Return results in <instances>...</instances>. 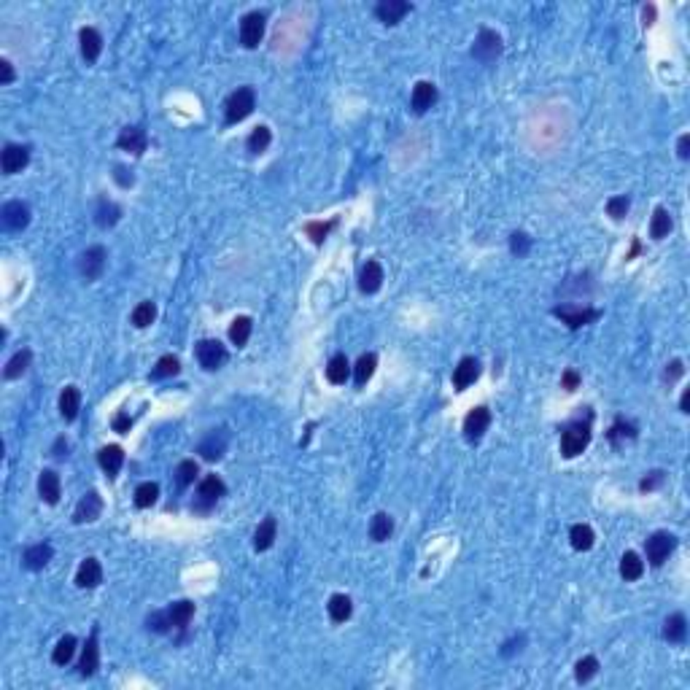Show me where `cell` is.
I'll use <instances>...</instances> for the list:
<instances>
[{
	"mask_svg": "<svg viewBox=\"0 0 690 690\" xmlns=\"http://www.w3.org/2000/svg\"><path fill=\"white\" fill-rule=\"evenodd\" d=\"M628 208H631V200L626 197V195H620V197H612L610 202H607V213L612 216V219H623L626 213H628Z\"/></svg>",
	"mask_w": 690,
	"mask_h": 690,
	"instance_id": "obj_50",
	"label": "cell"
},
{
	"mask_svg": "<svg viewBox=\"0 0 690 690\" xmlns=\"http://www.w3.org/2000/svg\"><path fill=\"white\" fill-rule=\"evenodd\" d=\"M669 232H671V216H669V211H666V208H658V211L653 213L650 235H653L655 240H664Z\"/></svg>",
	"mask_w": 690,
	"mask_h": 690,
	"instance_id": "obj_42",
	"label": "cell"
},
{
	"mask_svg": "<svg viewBox=\"0 0 690 690\" xmlns=\"http://www.w3.org/2000/svg\"><path fill=\"white\" fill-rule=\"evenodd\" d=\"M553 316L564 321L569 329H580V326L596 321L601 313L593 308H580V305H558V308H553Z\"/></svg>",
	"mask_w": 690,
	"mask_h": 690,
	"instance_id": "obj_8",
	"label": "cell"
},
{
	"mask_svg": "<svg viewBox=\"0 0 690 690\" xmlns=\"http://www.w3.org/2000/svg\"><path fill=\"white\" fill-rule=\"evenodd\" d=\"M251 319L248 316H238V319L232 321V326H229V340L232 345H238V348H243L248 343V337H251Z\"/></svg>",
	"mask_w": 690,
	"mask_h": 690,
	"instance_id": "obj_40",
	"label": "cell"
},
{
	"mask_svg": "<svg viewBox=\"0 0 690 690\" xmlns=\"http://www.w3.org/2000/svg\"><path fill=\"white\" fill-rule=\"evenodd\" d=\"M197 475H200L197 461H192V459L181 461V464L175 467V483H178V488H189V486L197 480Z\"/></svg>",
	"mask_w": 690,
	"mask_h": 690,
	"instance_id": "obj_41",
	"label": "cell"
},
{
	"mask_svg": "<svg viewBox=\"0 0 690 690\" xmlns=\"http://www.w3.org/2000/svg\"><path fill=\"white\" fill-rule=\"evenodd\" d=\"M391 531H394V520L389 513H378V515L372 518L370 523V537L375 542H386L389 537H391Z\"/></svg>",
	"mask_w": 690,
	"mask_h": 690,
	"instance_id": "obj_35",
	"label": "cell"
},
{
	"mask_svg": "<svg viewBox=\"0 0 690 690\" xmlns=\"http://www.w3.org/2000/svg\"><path fill=\"white\" fill-rule=\"evenodd\" d=\"M477 378H480V362H477L475 356H467V359H461L459 367L453 370V386H456L459 391H464V389H469Z\"/></svg>",
	"mask_w": 690,
	"mask_h": 690,
	"instance_id": "obj_17",
	"label": "cell"
},
{
	"mask_svg": "<svg viewBox=\"0 0 690 690\" xmlns=\"http://www.w3.org/2000/svg\"><path fill=\"white\" fill-rule=\"evenodd\" d=\"M607 437H610L615 445L620 443V440H626V437L631 440V437H637V426H634V423H626L623 418H617L615 426L610 429V434H607Z\"/></svg>",
	"mask_w": 690,
	"mask_h": 690,
	"instance_id": "obj_49",
	"label": "cell"
},
{
	"mask_svg": "<svg viewBox=\"0 0 690 690\" xmlns=\"http://www.w3.org/2000/svg\"><path fill=\"white\" fill-rule=\"evenodd\" d=\"M178 370H181V364H178V359H175V356H162V359L157 362V367L151 370V378H154V380L172 378V375H178Z\"/></svg>",
	"mask_w": 690,
	"mask_h": 690,
	"instance_id": "obj_46",
	"label": "cell"
},
{
	"mask_svg": "<svg viewBox=\"0 0 690 690\" xmlns=\"http://www.w3.org/2000/svg\"><path fill=\"white\" fill-rule=\"evenodd\" d=\"M588 443H591V421H569L564 426V434H561V453L567 459H574L588 448Z\"/></svg>",
	"mask_w": 690,
	"mask_h": 690,
	"instance_id": "obj_1",
	"label": "cell"
},
{
	"mask_svg": "<svg viewBox=\"0 0 690 690\" xmlns=\"http://www.w3.org/2000/svg\"><path fill=\"white\" fill-rule=\"evenodd\" d=\"M359 286H362V292H364V294H375V292L383 286V267H380V262L370 259V262L362 267Z\"/></svg>",
	"mask_w": 690,
	"mask_h": 690,
	"instance_id": "obj_25",
	"label": "cell"
},
{
	"mask_svg": "<svg viewBox=\"0 0 690 690\" xmlns=\"http://www.w3.org/2000/svg\"><path fill=\"white\" fill-rule=\"evenodd\" d=\"M30 359H33V351L30 348H22V351H17L8 362H6V367H3V378L6 380H14V378H19L22 372L30 367Z\"/></svg>",
	"mask_w": 690,
	"mask_h": 690,
	"instance_id": "obj_29",
	"label": "cell"
},
{
	"mask_svg": "<svg viewBox=\"0 0 690 690\" xmlns=\"http://www.w3.org/2000/svg\"><path fill=\"white\" fill-rule=\"evenodd\" d=\"M256 108V95L251 87H240L235 89L229 100H227V108H224V122L227 124H238L243 122L248 114Z\"/></svg>",
	"mask_w": 690,
	"mask_h": 690,
	"instance_id": "obj_2",
	"label": "cell"
},
{
	"mask_svg": "<svg viewBox=\"0 0 690 690\" xmlns=\"http://www.w3.org/2000/svg\"><path fill=\"white\" fill-rule=\"evenodd\" d=\"M437 103V87L432 81H418L416 89H413V98H410V105L416 114H426L432 105Z\"/></svg>",
	"mask_w": 690,
	"mask_h": 690,
	"instance_id": "obj_23",
	"label": "cell"
},
{
	"mask_svg": "<svg viewBox=\"0 0 690 690\" xmlns=\"http://www.w3.org/2000/svg\"><path fill=\"white\" fill-rule=\"evenodd\" d=\"M227 443H229V437H227V432L224 429H213L202 443H200V453H202V459H208V461H219L224 456V450H227Z\"/></svg>",
	"mask_w": 690,
	"mask_h": 690,
	"instance_id": "obj_16",
	"label": "cell"
},
{
	"mask_svg": "<svg viewBox=\"0 0 690 690\" xmlns=\"http://www.w3.org/2000/svg\"><path fill=\"white\" fill-rule=\"evenodd\" d=\"M351 375V364H348V356L345 353H335L326 364V380L335 383V386H343Z\"/></svg>",
	"mask_w": 690,
	"mask_h": 690,
	"instance_id": "obj_27",
	"label": "cell"
},
{
	"mask_svg": "<svg viewBox=\"0 0 690 690\" xmlns=\"http://www.w3.org/2000/svg\"><path fill=\"white\" fill-rule=\"evenodd\" d=\"M103 583V567L98 558H84L76 572V585L78 588H98Z\"/></svg>",
	"mask_w": 690,
	"mask_h": 690,
	"instance_id": "obj_19",
	"label": "cell"
},
{
	"mask_svg": "<svg viewBox=\"0 0 690 690\" xmlns=\"http://www.w3.org/2000/svg\"><path fill=\"white\" fill-rule=\"evenodd\" d=\"M502 54V35L493 33L488 27H483L475 38V46H472V57L480 60V62H493L496 57Z\"/></svg>",
	"mask_w": 690,
	"mask_h": 690,
	"instance_id": "obj_6",
	"label": "cell"
},
{
	"mask_svg": "<svg viewBox=\"0 0 690 690\" xmlns=\"http://www.w3.org/2000/svg\"><path fill=\"white\" fill-rule=\"evenodd\" d=\"M529 248H531V240H529L523 232H515V235L510 238V251H513L515 256H526Z\"/></svg>",
	"mask_w": 690,
	"mask_h": 690,
	"instance_id": "obj_52",
	"label": "cell"
},
{
	"mask_svg": "<svg viewBox=\"0 0 690 690\" xmlns=\"http://www.w3.org/2000/svg\"><path fill=\"white\" fill-rule=\"evenodd\" d=\"M375 367H378V356H375V353H362V359H359L356 367H353V380H356V386H364V383L372 378Z\"/></svg>",
	"mask_w": 690,
	"mask_h": 690,
	"instance_id": "obj_38",
	"label": "cell"
},
{
	"mask_svg": "<svg viewBox=\"0 0 690 690\" xmlns=\"http://www.w3.org/2000/svg\"><path fill=\"white\" fill-rule=\"evenodd\" d=\"M114 181H116V184H119V186H124V189H127V186H132V184H135V178H132V172L127 170V168H124V165H116V168H114Z\"/></svg>",
	"mask_w": 690,
	"mask_h": 690,
	"instance_id": "obj_53",
	"label": "cell"
},
{
	"mask_svg": "<svg viewBox=\"0 0 690 690\" xmlns=\"http://www.w3.org/2000/svg\"><path fill=\"white\" fill-rule=\"evenodd\" d=\"M224 491H227V486H224V480L222 477H216V475H208V477H202L200 480V486H197V496H195V502H192V507L195 510H211L219 499L224 496Z\"/></svg>",
	"mask_w": 690,
	"mask_h": 690,
	"instance_id": "obj_4",
	"label": "cell"
},
{
	"mask_svg": "<svg viewBox=\"0 0 690 690\" xmlns=\"http://www.w3.org/2000/svg\"><path fill=\"white\" fill-rule=\"evenodd\" d=\"M265 22H267L265 11H251V14L243 17V22H240V44L246 49H256L262 44V38H265Z\"/></svg>",
	"mask_w": 690,
	"mask_h": 690,
	"instance_id": "obj_5",
	"label": "cell"
},
{
	"mask_svg": "<svg viewBox=\"0 0 690 690\" xmlns=\"http://www.w3.org/2000/svg\"><path fill=\"white\" fill-rule=\"evenodd\" d=\"M561 386H564L567 391H574V389L580 386V375H577L574 370H567L564 372V378H561Z\"/></svg>",
	"mask_w": 690,
	"mask_h": 690,
	"instance_id": "obj_55",
	"label": "cell"
},
{
	"mask_svg": "<svg viewBox=\"0 0 690 690\" xmlns=\"http://www.w3.org/2000/svg\"><path fill=\"white\" fill-rule=\"evenodd\" d=\"M51 456H54V459L68 456V440H65V437H60V440L54 443V448H51Z\"/></svg>",
	"mask_w": 690,
	"mask_h": 690,
	"instance_id": "obj_58",
	"label": "cell"
},
{
	"mask_svg": "<svg viewBox=\"0 0 690 690\" xmlns=\"http://www.w3.org/2000/svg\"><path fill=\"white\" fill-rule=\"evenodd\" d=\"M51 556H54V547L49 542L30 545L25 553H22V567L30 569V572H38V569H44L49 564Z\"/></svg>",
	"mask_w": 690,
	"mask_h": 690,
	"instance_id": "obj_15",
	"label": "cell"
},
{
	"mask_svg": "<svg viewBox=\"0 0 690 690\" xmlns=\"http://www.w3.org/2000/svg\"><path fill=\"white\" fill-rule=\"evenodd\" d=\"M14 81V68H11V62L8 60H0V84L6 87V84H11Z\"/></svg>",
	"mask_w": 690,
	"mask_h": 690,
	"instance_id": "obj_57",
	"label": "cell"
},
{
	"mask_svg": "<svg viewBox=\"0 0 690 690\" xmlns=\"http://www.w3.org/2000/svg\"><path fill=\"white\" fill-rule=\"evenodd\" d=\"M168 615H170L172 628H186V626H189V620L195 617V604H192L189 599L172 601L170 610H168Z\"/></svg>",
	"mask_w": 690,
	"mask_h": 690,
	"instance_id": "obj_28",
	"label": "cell"
},
{
	"mask_svg": "<svg viewBox=\"0 0 690 690\" xmlns=\"http://www.w3.org/2000/svg\"><path fill=\"white\" fill-rule=\"evenodd\" d=\"M100 513H103V499H100L98 491H89L78 499L73 520L76 523H92V520H98L100 518Z\"/></svg>",
	"mask_w": 690,
	"mask_h": 690,
	"instance_id": "obj_13",
	"label": "cell"
},
{
	"mask_svg": "<svg viewBox=\"0 0 690 690\" xmlns=\"http://www.w3.org/2000/svg\"><path fill=\"white\" fill-rule=\"evenodd\" d=\"M197 362L205 370H219L224 362H227V348L219 340H200Z\"/></svg>",
	"mask_w": 690,
	"mask_h": 690,
	"instance_id": "obj_11",
	"label": "cell"
},
{
	"mask_svg": "<svg viewBox=\"0 0 690 690\" xmlns=\"http://www.w3.org/2000/svg\"><path fill=\"white\" fill-rule=\"evenodd\" d=\"M270 141H272L270 127L259 124V127H254V132L248 135L246 146H248V151H251V154H262V151H267V146H270Z\"/></svg>",
	"mask_w": 690,
	"mask_h": 690,
	"instance_id": "obj_37",
	"label": "cell"
},
{
	"mask_svg": "<svg viewBox=\"0 0 690 690\" xmlns=\"http://www.w3.org/2000/svg\"><path fill=\"white\" fill-rule=\"evenodd\" d=\"M159 499V486L157 483H141L138 488H135V507H141V510H146V507H151L154 502Z\"/></svg>",
	"mask_w": 690,
	"mask_h": 690,
	"instance_id": "obj_43",
	"label": "cell"
},
{
	"mask_svg": "<svg viewBox=\"0 0 690 690\" xmlns=\"http://www.w3.org/2000/svg\"><path fill=\"white\" fill-rule=\"evenodd\" d=\"M38 493L46 504H57L62 496V486H60V475L54 469H44L38 477Z\"/></svg>",
	"mask_w": 690,
	"mask_h": 690,
	"instance_id": "obj_24",
	"label": "cell"
},
{
	"mask_svg": "<svg viewBox=\"0 0 690 690\" xmlns=\"http://www.w3.org/2000/svg\"><path fill=\"white\" fill-rule=\"evenodd\" d=\"M677 154H680V159H688L690 157V135H682V138H680V143H677Z\"/></svg>",
	"mask_w": 690,
	"mask_h": 690,
	"instance_id": "obj_59",
	"label": "cell"
},
{
	"mask_svg": "<svg viewBox=\"0 0 690 690\" xmlns=\"http://www.w3.org/2000/svg\"><path fill=\"white\" fill-rule=\"evenodd\" d=\"M78 41H81V57L87 62H98L100 51H103V35L95 27H81Z\"/></svg>",
	"mask_w": 690,
	"mask_h": 690,
	"instance_id": "obj_21",
	"label": "cell"
},
{
	"mask_svg": "<svg viewBox=\"0 0 690 690\" xmlns=\"http://www.w3.org/2000/svg\"><path fill=\"white\" fill-rule=\"evenodd\" d=\"M680 410H682V413H690V391H688V389L682 391V399H680Z\"/></svg>",
	"mask_w": 690,
	"mask_h": 690,
	"instance_id": "obj_60",
	"label": "cell"
},
{
	"mask_svg": "<svg viewBox=\"0 0 690 690\" xmlns=\"http://www.w3.org/2000/svg\"><path fill=\"white\" fill-rule=\"evenodd\" d=\"M111 426H114V432L124 434V432H130V426H132V418H130V416H124V413H119V416H114Z\"/></svg>",
	"mask_w": 690,
	"mask_h": 690,
	"instance_id": "obj_54",
	"label": "cell"
},
{
	"mask_svg": "<svg viewBox=\"0 0 690 690\" xmlns=\"http://www.w3.org/2000/svg\"><path fill=\"white\" fill-rule=\"evenodd\" d=\"M569 540H572V547L574 550H591L593 547V529L591 526H585V523H577V526H572V531H569Z\"/></svg>",
	"mask_w": 690,
	"mask_h": 690,
	"instance_id": "obj_39",
	"label": "cell"
},
{
	"mask_svg": "<svg viewBox=\"0 0 690 690\" xmlns=\"http://www.w3.org/2000/svg\"><path fill=\"white\" fill-rule=\"evenodd\" d=\"M596 671H599V661L593 655H585V658H580L577 666H574V680L577 682H591L593 677H596Z\"/></svg>",
	"mask_w": 690,
	"mask_h": 690,
	"instance_id": "obj_44",
	"label": "cell"
},
{
	"mask_svg": "<svg viewBox=\"0 0 690 690\" xmlns=\"http://www.w3.org/2000/svg\"><path fill=\"white\" fill-rule=\"evenodd\" d=\"M146 628L148 631H154V634H168V631L172 628L168 610H157V612H151V615L146 617Z\"/></svg>",
	"mask_w": 690,
	"mask_h": 690,
	"instance_id": "obj_47",
	"label": "cell"
},
{
	"mask_svg": "<svg viewBox=\"0 0 690 690\" xmlns=\"http://www.w3.org/2000/svg\"><path fill=\"white\" fill-rule=\"evenodd\" d=\"M157 319V305L151 302V299H146V302H141L135 310H132V324L138 326V329H143V326H148L151 321Z\"/></svg>",
	"mask_w": 690,
	"mask_h": 690,
	"instance_id": "obj_45",
	"label": "cell"
},
{
	"mask_svg": "<svg viewBox=\"0 0 690 690\" xmlns=\"http://www.w3.org/2000/svg\"><path fill=\"white\" fill-rule=\"evenodd\" d=\"M664 480H666V472L655 469V472H650L647 477H642L639 480V491H655L658 486H664Z\"/></svg>",
	"mask_w": 690,
	"mask_h": 690,
	"instance_id": "obj_51",
	"label": "cell"
},
{
	"mask_svg": "<svg viewBox=\"0 0 690 690\" xmlns=\"http://www.w3.org/2000/svg\"><path fill=\"white\" fill-rule=\"evenodd\" d=\"M116 146L124 148V151H130V154H143L146 146H148L146 130H143L141 124H135V127H124L122 132H119V138H116Z\"/></svg>",
	"mask_w": 690,
	"mask_h": 690,
	"instance_id": "obj_14",
	"label": "cell"
},
{
	"mask_svg": "<svg viewBox=\"0 0 690 690\" xmlns=\"http://www.w3.org/2000/svg\"><path fill=\"white\" fill-rule=\"evenodd\" d=\"M688 637V620L682 612H674V615L666 617L664 623V639L671 642V644H680V642H685Z\"/></svg>",
	"mask_w": 690,
	"mask_h": 690,
	"instance_id": "obj_26",
	"label": "cell"
},
{
	"mask_svg": "<svg viewBox=\"0 0 690 690\" xmlns=\"http://www.w3.org/2000/svg\"><path fill=\"white\" fill-rule=\"evenodd\" d=\"M405 14H410V3H405V0H380L375 6V17L386 25H396Z\"/></svg>",
	"mask_w": 690,
	"mask_h": 690,
	"instance_id": "obj_18",
	"label": "cell"
},
{
	"mask_svg": "<svg viewBox=\"0 0 690 690\" xmlns=\"http://www.w3.org/2000/svg\"><path fill=\"white\" fill-rule=\"evenodd\" d=\"M100 666V647H98V631H92V637L84 644L81 661H78V674L81 677H92Z\"/></svg>",
	"mask_w": 690,
	"mask_h": 690,
	"instance_id": "obj_20",
	"label": "cell"
},
{
	"mask_svg": "<svg viewBox=\"0 0 690 690\" xmlns=\"http://www.w3.org/2000/svg\"><path fill=\"white\" fill-rule=\"evenodd\" d=\"M332 227H335V222H308L305 224V232H308V238H310L316 246H321V243L326 240V235H329Z\"/></svg>",
	"mask_w": 690,
	"mask_h": 690,
	"instance_id": "obj_48",
	"label": "cell"
},
{
	"mask_svg": "<svg viewBox=\"0 0 690 690\" xmlns=\"http://www.w3.org/2000/svg\"><path fill=\"white\" fill-rule=\"evenodd\" d=\"M81 407V391L76 386H65V391L60 394V413L65 421H76Z\"/></svg>",
	"mask_w": 690,
	"mask_h": 690,
	"instance_id": "obj_30",
	"label": "cell"
},
{
	"mask_svg": "<svg viewBox=\"0 0 690 690\" xmlns=\"http://www.w3.org/2000/svg\"><path fill=\"white\" fill-rule=\"evenodd\" d=\"M674 547H677V537L669 531H655L644 540V553H647V561L653 567H664L669 556L674 553Z\"/></svg>",
	"mask_w": 690,
	"mask_h": 690,
	"instance_id": "obj_3",
	"label": "cell"
},
{
	"mask_svg": "<svg viewBox=\"0 0 690 690\" xmlns=\"http://www.w3.org/2000/svg\"><path fill=\"white\" fill-rule=\"evenodd\" d=\"M326 610H329V617H332L335 623H345V620L351 617V612H353V601H351L345 593H335V596L329 599Z\"/></svg>",
	"mask_w": 690,
	"mask_h": 690,
	"instance_id": "obj_32",
	"label": "cell"
},
{
	"mask_svg": "<svg viewBox=\"0 0 690 690\" xmlns=\"http://www.w3.org/2000/svg\"><path fill=\"white\" fill-rule=\"evenodd\" d=\"M98 464H100V469L108 475V477H116V475H119V469H122V464H124V450L119 448V445H105V448H100Z\"/></svg>",
	"mask_w": 690,
	"mask_h": 690,
	"instance_id": "obj_22",
	"label": "cell"
},
{
	"mask_svg": "<svg viewBox=\"0 0 690 690\" xmlns=\"http://www.w3.org/2000/svg\"><path fill=\"white\" fill-rule=\"evenodd\" d=\"M275 531H278L275 518H265L259 523V529L254 531V550H270L275 542Z\"/></svg>",
	"mask_w": 690,
	"mask_h": 690,
	"instance_id": "obj_31",
	"label": "cell"
},
{
	"mask_svg": "<svg viewBox=\"0 0 690 690\" xmlns=\"http://www.w3.org/2000/svg\"><path fill=\"white\" fill-rule=\"evenodd\" d=\"M105 259H108V254H105V248L103 246L87 248V251L78 256V272H81V278L98 281L100 275H103V270H105Z\"/></svg>",
	"mask_w": 690,
	"mask_h": 690,
	"instance_id": "obj_7",
	"label": "cell"
},
{
	"mask_svg": "<svg viewBox=\"0 0 690 690\" xmlns=\"http://www.w3.org/2000/svg\"><path fill=\"white\" fill-rule=\"evenodd\" d=\"M642 572H644V561H642L639 556L634 550L623 553V558H620V577L631 583V580H639Z\"/></svg>",
	"mask_w": 690,
	"mask_h": 690,
	"instance_id": "obj_33",
	"label": "cell"
},
{
	"mask_svg": "<svg viewBox=\"0 0 690 690\" xmlns=\"http://www.w3.org/2000/svg\"><path fill=\"white\" fill-rule=\"evenodd\" d=\"M73 653H76V637L73 634H65L62 639L57 642V647L51 650V661L57 666H68L71 658H73Z\"/></svg>",
	"mask_w": 690,
	"mask_h": 690,
	"instance_id": "obj_36",
	"label": "cell"
},
{
	"mask_svg": "<svg viewBox=\"0 0 690 690\" xmlns=\"http://www.w3.org/2000/svg\"><path fill=\"white\" fill-rule=\"evenodd\" d=\"M682 372H685L682 362H680V359H674V362L669 364V370H666V380H669V383H674L677 378H682Z\"/></svg>",
	"mask_w": 690,
	"mask_h": 690,
	"instance_id": "obj_56",
	"label": "cell"
},
{
	"mask_svg": "<svg viewBox=\"0 0 690 690\" xmlns=\"http://www.w3.org/2000/svg\"><path fill=\"white\" fill-rule=\"evenodd\" d=\"M488 426H491V410L488 407H475V410H469V416L464 418V434H467V440L477 443L486 434Z\"/></svg>",
	"mask_w": 690,
	"mask_h": 690,
	"instance_id": "obj_12",
	"label": "cell"
},
{
	"mask_svg": "<svg viewBox=\"0 0 690 690\" xmlns=\"http://www.w3.org/2000/svg\"><path fill=\"white\" fill-rule=\"evenodd\" d=\"M122 219V208L116 202H108V200H100L98 211H95V222L98 227H114V224Z\"/></svg>",
	"mask_w": 690,
	"mask_h": 690,
	"instance_id": "obj_34",
	"label": "cell"
},
{
	"mask_svg": "<svg viewBox=\"0 0 690 690\" xmlns=\"http://www.w3.org/2000/svg\"><path fill=\"white\" fill-rule=\"evenodd\" d=\"M27 162H30V148L19 146V143H8L0 154V168L6 175H14V172L25 170Z\"/></svg>",
	"mask_w": 690,
	"mask_h": 690,
	"instance_id": "obj_10",
	"label": "cell"
},
{
	"mask_svg": "<svg viewBox=\"0 0 690 690\" xmlns=\"http://www.w3.org/2000/svg\"><path fill=\"white\" fill-rule=\"evenodd\" d=\"M0 222L8 232H19L30 224V208H27L22 200H8L3 208H0Z\"/></svg>",
	"mask_w": 690,
	"mask_h": 690,
	"instance_id": "obj_9",
	"label": "cell"
}]
</instances>
